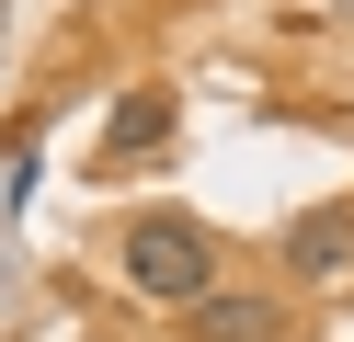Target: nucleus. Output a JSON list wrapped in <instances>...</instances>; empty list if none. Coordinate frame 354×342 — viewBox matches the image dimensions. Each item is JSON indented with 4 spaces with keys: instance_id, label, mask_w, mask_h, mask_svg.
Segmentation results:
<instances>
[{
    "instance_id": "1",
    "label": "nucleus",
    "mask_w": 354,
    "mask_h": 342,
    "mask_svg": "<svg viewBox=\"0 0 354 342\" xmlns=\"http://www.w3.org/2000/svg\"><path fill=\"white\" fill-rule=\"evenodd\" d=\"M115 274L149 296V308H206V296H217V240L194 217H138L115 240Z\"/></svg>"
},
{
    "instance_id": "4",
    "label": "nucleus",
    "mask_w": 354,
    "mask_h": 342,
    "mask_svg": "<svg viewBox=\"0 0 354 342\" xmlns=\"http://www.w3.org/2000/svg\"><path fill=\"white\" fill-rule=\"evenodd\" d=\"M194 319V342H286V308L274 296H240V285H217L206 308H183Z\"/></svg>"
},
{
    "instance_id": "2",
    "label": "nucleus",
    "mask_w": 354,
    "mask_h": 342,
    "mask_svg": "<svg viewBox=\"0 0 354 342\" xmlns=\"http://www.w3.org/2000/svg\"><path fill=\"white\" fill-rule=\"evenodd\" d=\"M286 274H297V285H354V194L286 217Z\"/></svg>"
},
{
    "instance_id": "3",
    "label": "nucleus",
    "mask_w": 354,
    "mask_h": 342,
    "mask_svg": "<svg viewBox=\"0 0 354 342\" xmlns=\"http://www.w3.org/2000/svg\"><path fill=\"white\" fill-rule=\"evenodd\" d=\"M160 137H171V91H115V114H103V171H126V160H149V149H160Z\"/></svg>"
}]
</instances>
